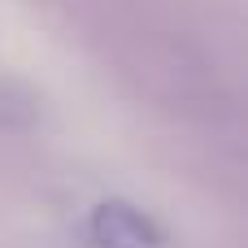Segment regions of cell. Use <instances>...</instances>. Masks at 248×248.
Instances as JSON below:
<instances>
[{
	"label": "cell",
	"mask_w": 248,
	"mask_h": 248,
	"mask_svg": "<svg viewBox=\"0 0 248 248\" xmlns=\"http://www.w3.org/2000/svg\"><path fill=\"white\" fill-rule=\"evenodd\" d=\"M92 244L96 248H166L161 231L153 227V218H144L140 209L109 201L92 214Z\"/></svg>",
	"instance_id": "obj_2"
},
{
	"label": "cell",
	"mask_w": 248,
	"mask_h": 248,
	"mask_svg": "<svg viewBox=\"0 0 248 248\" xmlns=\"http://www.w3.org/2000/svg\"><path fill=\"white\" fill-rule=\"evenodd\" d=\"M122 74L161 109L174 113H209L222 105V74L196 44L179 31H140L122 57Z\"/></svg>",
	"instance_id": "obj_1"
}]
</instances>
